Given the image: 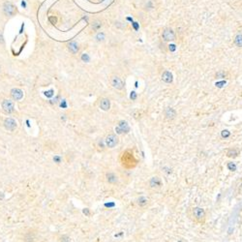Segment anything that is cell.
I'll use <instances>...</instances> for the list:
<instances>
[{
  "mask_svg": "<svg viewBox=\"0 0 242 242\" xmlns=\"http://www.w3.org/2000/svg\"><path fill=\"white\" fill-rule=\"evenodd\" d=\"M81 58H83V60H84V61H88L89 60V58H88V56H87V54H83V57H81Z\"/></svg>",
  "mask_w": 242,
  "mask_h": 242,
  "instance_id": "26",
  "label": "cell"
},
{
  "mask_svg": "<svg viewBox=\"0 0 242 242\" xmlns=\"http://www.w3.org/2000/svg\"><path fill=\"white\" fill-rule=\"evenodd\" d=\"M99 108L102 111H108L111 108V101L108 98H102L99 102Z\"/></svg>",
  "mask_w": 242,
  "mask_h": 242,
  "instance_id": "11",
  "label": "cell"
},
{
  "mask_svg": "<svg viewBox=\"0 0 242 242\" xmlns=\"http://www.w3.org/2000/svg\"><path fill=\"white\" fill-rule=\"evenodd\" d=\"M105 146H106V144H105V141L103 140V138H101V140H99L98 141V143H97V147L99 148V150H101L103 151L105 149ZM107 147V146H106Z\"/></svg>",
  "mask_w": 242,
  "mask_h": 242,
  "instance_id": "19",
  "label": "cell"
},
{
  "mask_svg": "<svg viewBox=\"0 0 242 242\" xmlns=\"http://www.w3.org/2000/svg\"><path fill=\"white\" fill-rule=\"evenodd\" d=\"M119 162H120L121 166H122L124 169H134L135 167H137V165H138V160L136 159L135 155L133 154V152L130 149L123 151V152L120 154Z\"/></svg>",
  "mask_w": 242,
  "mask_h": 242,
  "instance_id": "1",
  "label": "cell"
},
{
  "mask_svg": "<svg viewBox=\"0 0 242 242\" xmlns=\"http://www.w3.org/2000/svg\"><path fill=\"white\" fill-rule=\"evenodd\" d=\"M162 80L167 83H172V75L169 71H166L164 72V74L162 76Z\"/></svg>",
  "mask_w": 242,
  "mask_h": 242,
  "instance_id": "17",
  "label": "cell"
},
{
  "mask_svg": "<svg viewBox=\"0 0 242 242\" xmlns=\"http://www.w3.org/2000/svg\"><path fill=\"white\" fill-rule=\"evenodd\" d=\"M129 125L126 121H120L118 123V126L115 128V131L118 133V134H122V133H127L129 132Z\"/></svg>",
  "mask_w": 242,
  "mask_h": 242,
  "instance_id": "9",
  "label": "cell"
},
{
  "mask_svg": "<svg viewBox=\"0 0 242 242\" xmlns=\"http://www.w3.org/2000/svg\"><path fill=\"white\" fill-rule=\"evenodd\" d=\"M59 242H71V238L70 236H68L67 234H63L58 238Z\"/></svg>",
  "mask_w": 242,
  "mask_h": 242,
  "instance_id": "21",
  "label": "cell"
},
{
  "mask_svg": "<svg viewBox=\"0 0 242 242\" xmlns=\"http://www.w3.org/2000/svg\"><path fill=\"white\" fill-rule=\"evenodd\" d=\"M225 76H226V73L225 72H220V73H217L216 77H218V78H225Z\"/></svg>",
  "mask_w": 242,
  "mask_h": 242,
  "instance_id": "24",
  "label": "cell"
},
{
  "mask_svg": "<svg viewBox=\"0 0 242 242\" xmlns=\"http://www.w3.org/2000/svg\"><path fill=\"white\" fill-rule=\"evenodd\" d=\"M188 215L194 223L199 224V225H202L205 223L206 220V212L204 208L199 207V206H194L191 207L188 211Z\"/></svg>",
  "mask_w": 242,
  "mask_h": 242,
  "instance_id": "2",
  "label": "cell"
},
{
  "mask_svg": "<svg viewBox=\"0 0 242 242\" xmlns=\"http://www.w3.org/2000/svg\"><path fill=\"white\" fill-rule=\"evenodd\" d=\"M163 38L165 41H173L175 39V34L171 29H166L163 32Z\"/></svg>",
  "mask_w": 242,
  "mask_h": 242,
  "instance_id": "13",
  "label": "cell"
},
{
  "mask_svg": "<svg viewBox=\"0 0 242 242\" xmlns=\"http://www.w3.org/2000/svg\"><path fill=\"white\" fill-rule=\"evenodd\" d=\"M4 12L7 16H14L16 14V8L10 2H6L4 4Z\"/></svg>",
  "mask_w": 242,
  "mask_h": 242,
  "instance_id": "10",
  "label": "cell"
},
{
  "mask_svg": "<svg viewBox=\"0 0 242 242\" xmlns=\"http://www.w3.org/2000/svg\"><path fill=\"white\" fill-rule=\"evenodd\" d=\"M136 204H137L138 207H145L146 205H148V204H149V201H148V199H146L145 197H140V198L137 199Z\"/></svg>",
  "mask_w": 242,
  "mask_h": 242,
  "instance_id": "15",
  "label": "cell"
},
{
  "mask_svg": "<svg viewBox=\"0 0 242 242\" xmlns=\"http://www.w3.org/2000/svg\"><path fill=\"white\" fill-rule=\"evenodd\" d=\"M239 155V150L236 149V148H229L227 151V156L229 157V158H236V157Z\"/></svg>",
  "mask_w": 242,
  "mask_h": 242,
  "instance_id": "16",
  "label": "cell"
},
{
  "mask_svg": "<svg viewBox=\"0 0 242 242\" xmlns=\"http://www.w3.org/2000/svg\"><path fill=\"white\" fill-rule=\"evenodd\" d=\"M104 34H103V33H99L98 35H97V40L98 41H101V40H103V39H104Z\"/></svg>",
  "mask_w": 242,
  "mask_h": 242,
  "instance_id": "25",
  "label": "cell"
},
{
  "mask_svg": "<svg viewBox=\"0 0 242 242\" xmlns=\"http://www.w3.org/2000/svg\"><path fill=\"white\" fill-rule=\"evenodd\" d=\"M68 48H69V50H70V51L72 53H77L78 51V47L77 43H75V42H71V43H69Z\"/></svg>",
  "mask_w": 242,
  "mask_h": 242,
  "instance_id": "18",
  "label": "cell"
},
{
  "mask_svg": "<svg viewBox=\"0 0 242 242\" xmlns=\"http://www.w3.org/2000/svg\"><path fill=\"white\" fill-rule=\"evenodd\" d=\"M106 181H107V183L113 185V184H116L118 182V176L114 172L108 171L106 173Z\"/></svg>",
  "mask_w": 242,
  "mask_h": 242,
  "instance_id": "8",
  "label": "cell"
},
{
  "mask_svg": "<svg viewBox=\"0 0 242 242\" xmlns=\"http://www.w3.org/2000/svg\"><path fill=\"white\" fill-rule=\"evenodd\" d=\"M0 43H3V39H2V36L0 35Z\"/></svg>",
  "mask_w": 242,
  "mask_h": 242,
  "instance_id": "30",
  "label": "cell"
},
{
  "mask_svg": "<svg viewBox=\"0 0 242 242\" xmlns=\"http://www.w3.org/2000/svg\"><path fill=\"white\" fill-rule=\"evenodd\" d=\"M221 136H222L223 138H227L231 136V132L228 131V130H224V131L221 132Z\"/></svg>",
  "mask_w": 242,
  "mask_h": 242,
  "instance_id": "23",
  "label": "cell"
},
{
  "mask_svg": "<svg viewBox=\"0 0 242 242\" xmlns=\"http://www.w3.org/2000/svg\"><path fill=\"white\" fill-rule=\"evenodd\" d=\"M11 95H12V98L14 100H16V101H19V100L22 99L23 97V93L20 89H17V88H14L13 90L11 91Z\"/></svg>",
  "mask_w": 242,
  "mask_h": 242,
  "instance_id": "14",
  "label": "cell"
},
{
  "mask_svg": "<svg viewBox=\"0 0 242 242\" xmlns=\"http://www.w3.org/2000/svg\"><path fill=\"white\" fill-rule=\"evenodd\" d=\"M83 213L86 214L87 216H90V213H89V211H88V208H85V209L83 210Z\"/></svg>",
  "mask_w": 242,
  "mask_h": 242,
  "instance_id": "27",
  "label": "cell"
},
{
  "mask_svg": "<svg viewBox=\"0 0 242 242\" xmlns=\"http://www.w3.org/2000/svg\"><path fill=\"white\" fill-rule=\"evenodd\" d=\"M97 23H98V22L94 23V29H98V27L101 26V24H97Z\"/></svg>",
  "mask_w": 242,
  "mask_h": 242,
  "instance_id": "29",
  "label": "cell"
},
{
  "mask_svg": "<svg viewBox=\"0 0 242 242\" xmlns=\"http://www.w3.org/2000/svg\"><path fill=\"white\" fill-rule=\"evenodd\" d=\"M148 184H149V188L152 190H160L163 188V181L161 179V177L159 176H152L148 181Z\"/></svg>",
  "mask_w": 242,
  "mask_h": 242,
  "instance_id": "3",
  "label": "cell"
},
{
  "mask_svg": "<svg viewBox=\"0 0 242 242\" xmlns=\"http://www.w3.org/2000/svg\"><path fill=\"white\" fill-rule=\"evenodd\" d=\"M111 84L113 88H115L117 90H122L124 88V83L117 76H113V77L111 78Z\"/></svg>",
  "mask_w": 242,
  "mask_h": 242,
  "instance_id": "7",
  "label": "cell"
},
{
  "mask_svg": "<svg viewBox=\"0 0 242 242\" xmlns=\"http://www.w3.org/2000/svg\"><path fill=\"white\" fill-rule=\"evenodd\" d=\"M234 44L237 47H242V35H237L234 39Z\"/></svg>",
  "mask_w": 242,
  "mask_h": 242,
  "instance_id": "20",
  "label": "cell"
},
{
  "mask_svg": "<svg viewBox=\"0 0 242 242\" xmlns=\"http://www.w3.org/2000/svg\"><path fill=\"white\" fill-rule=\"evenodd\" d=\"M3 125H4V128L7 130L9 132H14L15 130L17 129V121L13 119V118H10V117H8V118H6L4 120V122H3Z\"/></svg>",
  "mask_w": 242,
  "mask_h": 242,
  "instance_id": "6",
  "label": "cell"
},
{
  "mask_svg": "<svg viewBox=\"0 0 242 242\" xmlns=\"http://www.w3.org/2000/svg\"><path fill=\"white\" fill-rule=\"evenodd\" d=\"M169 50H175V46L174 45H169Z\"/></svg>",
  "mask_w": 242,
  "mask_h": 242,
  "instance_id": "28",
  "label": "cell"
},
{
  "mask_svg": "<svg viewBox=\"0 0 242 242\" xmlns=\"http://www.w3.org/2000/svg\"><path fill=\"white\" fill-rule=\"evenodd\" d=\"M1 107H2L3 111H4L5 113H7V114L13 113L14 111H15L14 102L12 101V100H9V99L3 100L2 103H1Z\"/></svg>",
  "mask_w": 242,
  "mask_h": 242,
  "instance_id": "5",
  "label": "cell"
},
{
  "mask_svg": "<svg viewBox=\"0 0 242 242\" xmlns=\"http://www.w3.org/2000/svg\"><path fill=\"white\" fill-rule=\"evenodd\" d=\"M165 116L168 120H173L176 117V111L172 108H166L165 110Z\"/></svg>",
  "mask_w": 242,
  "mask_h": 242,
  "instance_id": "12",
  "label": "cell"
},
{
  "mask_svg": "<svg viewBox=\"0 0 242 242\" xmlns=\"http://www.w3.org/2000/svg\"><path fill=\"white\" fill-rule=\"evenodd\" d=\"M227 168H228L229 171H234L235 169H236V166H235L234 163H232V162H229L228 165H227Z\"/></svg>",
  "mask_w": 242,
  "mask_h": 242,
  "instance_id": "22",
  "label": "cell"
},
{
  "mask_svg": "<svg viewBox=\"0 0 242 242\" xmlns=\"http://www.w3.org/2000/svg\"><path fill=\"white\" fill-rule=\"evenodd\" d=\"M105 144L108 148H114L119 143L118 137L114 134H110L108 135L105 138Z\"/></svg>",
  "mask_w": 242,
  "mask_h": 242,
  "instance_id": "4",
  "label": "cell"
}]
</instances>
